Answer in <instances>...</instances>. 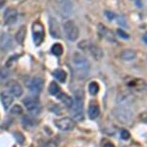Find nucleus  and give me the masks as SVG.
<instances>
[{
    "instance_id": "aec40b11",
    "label": "nucleus",
    "mask_w": 147,
    "mask_h": 147,
    "mask_svg": "<svg viewBox=\"0 0 147 147\" xmlns=\"http://www.w3.org/2000/svg\"><path fill=\"white\" fill-rule=\"evenodd\" d=\"M137 57V53L132 49H125L120 53V58L124 61H133Z\"/></svg>"
},
{
    "instance_id": "39448f33",
    "label": "nucleus",
    "mask_w": 147,
    "mask_h": 147,
    "mask_svg": "<svg viewBox=\"0 0 147 147\" xmlns=\"http://www.w3.org/2000/svg\"><path fill=\"white\" fill-rule=\"evenodd\" d=\"M23 104L28 112L34 113V115H38L40 113L41 108H40V100H38V97L35 96L27 97V98L23 100Z\"/></svg>"
},
{
    "instance_id": "dca6fc26",
    "label": "nucleus",
    "mask_w": 147,
    "mask_h": 147,
    "mask_svg": "<svg viewBox=\"0 0 147 147\" xmlns=\"http://www.w3.org/2000/svg\"><path fill=\"white\" fill-rule=\"evenodd\" d=\"M13 47V40L9 35L2 34L0 36V48L3 50H9Z\"/></svg>"
},
{
    "instance_id": "20e7f679",
    "label": "nucleus",
    "mask_w": 147,
    "mask_h": 147,
    "mask_svg": "<svg viewBox=\"0 0 147 147\" xmlns=\"http://www.w3.org/2000/svg\"><path fill=\"white\" fill-rule=\"evenodd\" d=\"M113 115H115L116 119L118 121H120L121 123H128V122L131 121V119L133 117L132 110L129 107L120 106L113 111Z\"/></svg>"
},
{
    "instance_id": "f03ea898",
    "label": "nucleus",
    "mask_w": 147,
    "mask_h": 147,
    "mask_svg": "<svg viewBox=\"0 0 147 147\" xmlns=\"http://www.w3.org/2000/svg\"><path fill=\"white\" fill-rule=\"evenodd\" d=\"M83 94L82 91H76L73 104L71 106L72 118L77 122L84 120V108H83Z\"/></svg>"
},
{
    "instance_id": "5701e85b",
    "label": "nucleus",
    "mask_w": 147,
    "mask_h": 147,
    "mask_svg": "<svg viewBox=\"0 0 147 147\" xmlns=\"http://www.w3.org/2000/svg\"><path fill=\"white\" fill-rule=\"evenodd\" d=\"M26 37V27L22 26L19 28V30L16 32V40L18 43H23L24 40H25Z\"/></svg>"
},
{
    "instance_id": "f8f14e48",
    "label": "nucleus",
    "mask_w": 147,
    "mask_h": 147,
    "mask_svg": "<svg viewBox=\"0 0 147 147\" xmlns=\"http://www.w3.org/2000/svg\"><path fill=\"white\" fill-rule=\"evenodd\" d=\"M134 102V95L130 92H122L117 97V103L119 106L122 107H129Z\"/></svg>"
},
{
    "instance_id": "4468645a",
    "label": "nucleus",
    "mask_w": 147,
    "mask_h": 147,
    "mask_svg": "<svg viewBox=\"0 0 147 147\" xmlns=\"http://www.w3.org/2000/svg\"><path fill=\"white\" fill-rule=\"evenodd\" d=\"M0 99H1L2 105H3V108L5 110L9 109V108L12 106V104L13 103V96L7 90L2 91V92L0 93Z\"/></svg>"
},
{
    "instance_id": "2eb2a0df",
    "label": "nucleus",
    "mask_w": 147,
    "mask_h": 147,
    "mask_svg": "<svg viewBox=\"0 0 147 147\" xmlns=\"http://www.w3.org/2000/svg\"><path fill=\"white\" fill-rule=\"evenodd\" d=\"M88 117L90 119H96L100 115V109H99L98 103L96 101H90V105H88Z\"/></svg>"
},
{
    "instance_id": "7ed1b4c3",
    "label": "nucleus",
    "mask_w": 147,
    "mask_h": 147,
    "mask_svg": "<svg viewBox=\"0 0 147 147\" xmlns=\"http://www.w3.org/2000/svg\"><path fill=\"white\" fill-rule=\"evenodd\" d=\"M63 31L68 40L75 41L79 38V28L73 20H67L63 23Z\"/></svg>"
},
{
    "instance_id": "f3484780",
    "label": "nucleus",
    "mask_w": 147,
    "mask_h": 147,
    "mask_svg": "<svg viewBox=\"0 0 147 147\" xmlns=\"http://www.w3.org/2000/svg\"><path fill=\"white\" fill-rule=\"evenodd\" d=\"M87 50L90 51L91 56L95 60H101L102 57H103V51H102V49L99 46L94 45V44H92L91 42H90V44H88Z\"/></svg>"
},
{
    "instance_id": "ddd939ff",
    "label": "nucleus",
    "mask_w": 147,
    "mask_h": 147,
    "mask_svg": "<svg viewBox=\"0 0 147 147\" xmlns=\"http://www.w3.org/2000/svg\"><path fill=\"white\" fill-rule=\"evenodd\" d=\"M49 32H50V35L55 38H61V29H60V25L58 23L57 19L53 18V16H50L49 18Z\"/></svg>"
},
{
    "instance_id": "6ab92c4d",
    "label": "nucleus",
    "mask_w": 147,
    "mask_h": 147,
    "mask_svg": "<svg viewBox=\"0 0 147 147\" xmlns=\"http://www.w3.org/2000/svg\"><path fill=\"white\" fill-rule=\"evenodd\" d=\"M98 32L100 33V35L102 37L106 38L108 40L110 41H115V38H113V33H111L109 30L107 29V27H105L102 24H99L98 25Z\"/></svg>"
},
{
    "instance_id": "a878e982",
    "label": "nucleus",
    "mask_w": 147,
    "mask_h": 147,
    "mask_svg": "<svg viewBox=\"0 0 147 147\" xmlns=\"http://www.w3.org/2000/svg\"><path fill=\"white\" fill-rule=\"evenodd\" d=\"M99 91V85L96 82H90L88 85V92L91 95H96Z\"/></svg>"
},
{
    "instance_id": "f257e3e1",
    "label": "nucleus",
    "mask_w": 147,
    "mask_h": 147,
    "mask_svg": "<svg viewBox=\"0 0 147 147\" xmlns=\"http://www.w3.org/2000/svg\"><path fill=\"white\" fill-rule=\"evenodd\" d=\"M72 62H73L74 67L79 75L80 78H85L90 72V62L85 56H83L80 53H75L72 58Z\"/></svg>"
},
{
    "instance_id": "cd10ccee",
    "label": "nucleus",
    "mask_w": 147,
    "mask_h": 147,
    "mask_svg": "<svg viewBox=\"0 0 147 147\" xmlns=\"http://www.w3.org/2000/svg\"><path fill=\"white\" fill-rule=\"evenodd\" d=\"M13 136H15L16 140L18 141V143H20V144L23 143L24 140H25V138H24V136L22 135L21 133H19V132H16L15 134H13Z\"/></svg>"
},
{
    "instance_id": "423d86ee",
    "label": "nucleus",
    "mask_w": 147,
    "mask_h": 147,
    "mask_svg": "<svg viewBox=\"0 0 147 147\" xmlns=\"http://www.w3.org/2000/svg\"><path fill=\"white\" fill-rule=\"evenodd\" d=\"M56 6L58 12L63 18H67L72 13V3L70 0H56Z\"/></svg>"
},
{
    "instance_id": "0eeeda50",
    "label": "nucleus",
    "mask_w": 147,
    "mask_h": 147,
    "mask_svg": "<svg viewBox=\"0 0 147 147\" xmlns=\"http://www.w3.org/2000/svg\"><path fill=\"white\" fill-rule=\"evenodd\" d=\"M44 28L43 25L40 22H35L33 24V40L34 42L36 43V45H40V43H42V41L44 40Z\"/></svg>"
},
{
    "instance_id": "c9c22d12",
    "label": "nucleus",
    "mask_w": 147,
    "mask_h": 147,
    "mask_svg": "<svg viewBox=\"0 0 147 147\" xmlns=\"http://www.w3.org/2000/svg\"><path fill=\"white\" fill-rule=\"evenodd\" d=\"M142 40H143V41L145 42L146 44H147V33L146 34H144L143 35V37H142Z\"/></svg>"
},
{
    "instance_id": "9b49d317",
    "label": "nucleus",
    "mask_w": 147,
    "mask_h": 147,
    "mask_svg": "<svg viewBox=\"0 0 147 147\" xmlns=\"http://www.w3.org/2000/svg\"><path fill=\"white\" fill-rule=\"evenodd\" d=\"M4 22L7 25H12L16 23V19H18V11L15 8H8L4 13Z\"/></svg>"
},
{
    "instance_id": "2f4dec72",
    "label": "nucleus",
    "mask_w": 147,
    "mask_h": 147,
    "mask_svg": "<svg viewBox=\"0 0 147 147\" xmlns=\"http://www.w3.org/2000/svg\"><path fill=\"white\" fill-rule=\"evenodd\" d=\"M105 16H107L109 20H112V19H113V18H115V13L113 12H110V11H106V12H105Z\"/></svg>"
},
{
    "instance_id": "393cba45",
    "label": "nucleus",
    "mask_w": 147,
    "mask_h": 147,
    "mask_svg": "<svg viewBox=\"0 0 147 147\" xmlns=\"http://www.w3.org/2000/svg\"><path fill=\"white\" fill-rule=\"evenodd\" d=\"M48 91L51 95H56L60 92V87L56 82H51L48 87Z\"/></svg>"
},
{
    "instance_id": "7c9ffc66",
    "label": "nucleus",
    "mask_w": 147,
    "mask_h": 147,
    "mask_svg": "<svg viewBox=\"0 0 147 147\" xmlns=\"http://www.w3.org/2000/svg\"><path fill=\"white\" fill-rule=\"evenodd\" d=\"M121 138L122 140H129L130 138V133L127 130H122L121 131Z\"/></svg>"
},
{
    "instance_id": "b1692460",
    "label": "nucleus",
    "mask_w": 147,
    "mask_h": 147,
    "mask_svg": "<svg viewBox=\"0 0 147 147\" xmlns=\"http://www.w3.org/2000/svg\"><path fill=\"white\" fill-rule=\"evenodd\" d=\"M51 52L55 56H61L63 52V47L61 43H55L51 48Z\"/></svg>"
},
{
    "instance_id": "a211bd4d",
    "label": "nucleus",
    "mask_w": 147,
    "mask_h": 147,
    "mask_svg": "<svg viewBox=\"0 0 147 147\" xmlns=\"http://www.w3.org/2000/svg\"><path fill=\"white\" fill-rule=\"evenodd\" d=\"M57 98L59 99L60 101H62L63 104L67 108H71L72 104H73V100H72V98L69 95H67L66 93L59 92L57 94Z\"/></svg>"
},
{
    "instance_id": "c756f323",
    "label": "nucleus",
    "mask_w": 147,
    "mask_h": 147,
    "mask_svg": "<svg viewBox=\"0 0 147 147\" xmlns=\"http://www.w3.org/2000/svg\"><path fill=\"white\" fill-rule=\"evenodd\" d=\"M9 71L7 70V69H1L0 70V81L3 79H6L8 76H9Z\"/></svg>"
},
{
    "instance_id": "412c9836",
    "label": "nucleus",
    "mask_w": 147,
    "mask_h": 147,
    "mask_svg": "<svg viewBox=\"0 0 147 147\" xmlns=\"http://www.w3.org/2000/svg\"><path fill=\"white\" fill-rule=\"evenodd\" d=\"M53 76L54 78L58 80L60 83H65L66 81V78H67V75H66V72L63 69H56V70L53 71Z\"/></svg>"
},
{
    "instance_id": "f704fd0d",
    "label": "nucleus",
    "mask_w": 147,
    "mask_h": 147,
    "mask_svg": "<svg viewBox=\"0 0 147 147\" xmlns=\"http://www.w3.org/2000/svg\"><path fill=\"white\" fill-rule=\"evenodd\" d=\"M104 147H115L112 142H106L104 144Z\"/></svg>"
},
{
    "instance_id": "4be33fe9",
    "label": "nucleus",
    "mask_w": 147,
    "mask_h": 147,
    "mask_svg": "<svg viewBox=\"0 0 147 147\" xmlns=\"http://www.w3.org/2000/svg\"><path fill=\"white\" fill-rule=\"evenodd\" d=\"M128 86L133 88H135L136 90H142L143 88H145V83L141 79H135L130 83H128Z\"/></svg>"
},
{
    "instance_id": "9d476101",
    "label": "nucleus",
    "mask_w": 147,
    "mask_h": 147,
    "mask_svg": "<svg viewBox=\"0 0 147 147\" xmlns=\"http://www.w3.org/2000/svg\"><path fill=\"white\" fill-rule=\"evenodd\" d=\"M6 88L8 90L7 91H9L13 96L19 97L22 95V93H23V90H22L21 85L16 81H10L6 85Z\"/></svg>"
},
{
    "instance_id": "c85d7f7f",
    "label": "nucleus",
    "mask_w": 147,
    "mask_h": 147,
    "mask_svg": "<svg viewBox=\"0 0 147 147\" xmlns=\"http://www.w3.org/2000/svg\"><path fill=\"white\" fill-rule=\"evenodd\" d=\"M116 33H117V35L119 36V37L124 38V40H128L129 38V35L127 34L125 31H123L122 29H118L117 31H116Z\"/></svg>"
},
{
    "instance_id": "72a5a7b5",
    "label": "nucleus",
    "mask_w": 147,
    "mask_h": 147,
    "mask_svg": "<svg viewBox=\"0 0 147 147\" xmlns=\"http://www.w3.org/2000/svg\"><path fill=\"white\" fill-rule=\"evenodd\" d=\"M140 118L142 119L143 121H146L147 122V112L142 113V115H140Z\"/></svg>"
},
{
    "instance_id": "473e14b6",
    "label": "nucleus",
    "mask_w": 147,
    "mask_h": 147,
    "mask_svg": "<svg viewBox=\"0 0 147 147\" xmlns=\"http://www.w3.org/2000/svg\"><path fill=\"white\" fill-rule=\"evenodd\" d=\"M42 147H57V144L55 143V142H53V141H50V142H48V143L45 144V145L42 146Z\"/></svg>"
},
{
    "instance_id": "bb28decb",
    "label": "nucleus",
    "mask_w": 147,
    "mask_h": 147,
    "mask_svg": "<svg viewBox=\"0 0 147 147\" xmlns=\"http://www.w3.org/2000/svg\"><path fill=\"white\" fill-rule=\"evenodd\" d=\"M23 113V110H22V107L20 105H13V108L11 109V113H13V115H21V113Z\"/></svg>"
},
{
    "instance_id": "1a4fd4ad",
    "label": "nucleus",
    "mask_w": 147,
    "mask_h": 147,
    "mask_svg": "<svg viewBox=\"0 0 147 147\" xmlns=\"http://www.w3.org/2000/svg\"><path fill=\"white\" fill-rule=\"evenodd\" d=\"M55 125L61 131H71L75 127V123L71 118L63 117L55 121Z\"/></svg>"
},
{
    "instance_id": "6e6552de",
    "label": "nucleus",
    "mask_w": 147,
    "mask_h": 147,
    "mask_svg": "<svg viewBox=\"0 0 147 147\" xmlns=\"http://www.w3.org/2000/svg\"><path fill=\"white\" fill-rule=\"evenodd\" d=\"M26 86L28 87L30 91L35 94L40 93L42 90L43 88V80L38 76L33 77L29 80L28 82H26Z\"/></svg>"
}]
</instances>
